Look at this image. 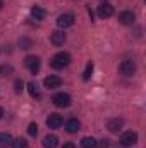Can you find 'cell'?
Returning a JSON list of instances; mask_svg holds the SVG:
<instances>
[{
    "label": "cell",
    "instance_id": "cell-1",
    "mask_svg": "<svg viewBox=\"0 0 146 148\" xmlns=\"http://www.w3.org/2000/svg\"><path fill=\"white\" fill-rule=\"evenodd\" d=\"M69 64H71V55H69L67 52H59V53H55L53 59H52V62H50V66H52L53 69H64V67H67Z\"/></svg>",
    "mask_w": 146,
    "mask_h": 148
},
{
    "label": "cell",
    "instance_id": "cell-2",
    "mask_svg": "<svg viewBox=\"0 0 146 148\" xmlns=\"http://www.w3.org/2000/svg\"><path fill=\"white\" fill-rule=\"evenodd\" d=\"M52 102H53L55 107H59V109H65V107L71 105V97H69L67 93H57V95H53Z\"/></svg>",
    "mask_w": 146,
    "mask_h": 148
},
{
    "label": "cell",
    "instance_id": "cell-3",
    "mask_svg": "<svg viewBox=\"0 0 146 148\" xmlns=\"http://www.w3.org/2000/svg\"><path fill=\"white\" fill-rule=\"evenodd\" d=\"M119 73L122 74V76H132V74L136 73V64H134V60H122L120 62V66H119Z\"/></svg>",
    "mask_w": 146,
    "mask_h": 148
},
{
    "label": "cell",
    "instance_id": "cell-4",
    "mask_svg": "<svg viewBox=\"0 0 146 148\" xmlns=\"http://www.w3.org/2000/svg\"><path fill=\"white\" fill-rule=\"evenodd\" d=\"M136 143H138V133H134V131H127L120 136V145L122 147H132Z\"/></svg>",
    "mask_w": 146,
    "mask_h": 148
},
{
    "label": "cell",
    "instance_id": "cell-5",
    "mask_svg": "<svg viewBox=\"0 0 146 148\" xmlns=\"http://www.w3.org/2000/svg\"><path fill=\"white\" fill-rule=\"evenodd\" d=\"M74 14H60L59 17H57V24H59V28H62V29H65V28H69V26H72L74 24Z\"/></svg>",
    "mask_w": 146,
    "mask_h": 148
},
{
    "label": "cell",
    "instance_id": "cell-6",
    "mask_svg": "<svg viewBox=\"0 0 146 148\" xmlns=\"http://www.w3.org/2000/svg\"><path fill=\"white\" fill-rule=\"evenodd\" d=\"M64 124V119H62V115H59V114H50L48 117H46V126L50 127V129H57V127H60Z\"/></svg>",
    "mask_w": 146,
    "mask_h": 148
},
{
    "label": "cell",
    "instance_id": "cell-7",
    "mask_svg": "<svg viewBox=\"0 0 146 148\" xmlns=\"http://www.w3.org/2000/svg\"><path fill=\"white\" fill-rule=\"evenodd\" d=\"M24 64H26V67H28V69H29L33 74H36L38 71H40V66H41L40 59H38V57H35V55H29V57H26Z\"/></svg>",
    "mask_w": 146,
    "mask_h": 148
},
{
    "label": "cell",
    "instance_id": "cell-8",
    "mask_svg": "<svg viewBox=\"0 0 146 148\" xmlns=\"http://www.w3.org/2000/svg\"><path fill=\"white\" fill-rule=\"evenodd\" d=\"M43 84H45V88L53 90V88H59V86L62 84V79H60L59 76H48V77H45Z\"/></svg>",
    "mask_w": 146,
    "mask_h": 148
},
{
    "label": "cell",
    "instance_id": "cell-9",
    "mask_svg": "<svg viewBox=\"0 0 146 148\" xmlns=\"http://www.w3.org/2000/svg\"><path fill=\"white\" fill-rule=\"evenodd\" d=\"M98 16L102 17V19H105V17H112L113 16V7L110 5V3H102V5H98Z\"/></svg>",
    "mask_w": 146,
    "mask_h": 148
},
{
    "label": "cell",
    "instance_id": "cell-10",
    "mask_svg": "<svg viewBox=\"0 0 146 148\" xmlns=\"http://www.w3.org/2000/svg\"><path fill=\"white\" fill-rule=\"evenodd\" d=\"M50 41H52V45H55V47L64 45V43H65V33H64V31H53L52 36H50Z\"/></svg>",
    "mask_w": 146,
    "mask_h": 148
},
{
    "label": "cell",
    "instance_id": "cell-11",
    "mask_svg": "<svg viewBox=\"0 0 146 148\" xmlns=\"http://www.w3.org/2000/svg\"><path fill=\"white\" fill-rule=\"evenodd\" d=\"M134 19H136V16H134V12H131V10H124V12L119 14V21H120L122 24H132Z\"/></svg>",
    "mask_w": 146,
    "mask_h": 148
},
{
    "label": "cell",
    "instance_id": "cell-12",
    "mask_svg": "<svg viewBox=\"0 0 146 148\" xmlns=\"http://www.w3.org/2000/svg\"><path fill=\"white\" fill-rule=\"evenodd\" d=\"M122 126H124V121L122 119H112V121H108V124H107V129H108L110 133H119L122 129Z\"/></svg>",
    "mask_w": 146,
    "mask_h": 148
},
{
    "label": "cell",
    "instance_id": "cell-13",
    "mask_svg": "<svg viewBox=\"0 0 146 148\" xmlns=\"http://www.w3.org/2000/svg\"><path fill=\"white\" fill-rule=\"evenodd\" d=\"M79 129H81V122H79L77 119H69V121L65 122V131H67V133L72 134V133H77Z\"/></svg>",
    "mask_w": 146,
    "mask_h": 148
},
{
    "label": "cell",
    "instance_id": "cell-14",
    "mask_svg": "<svg viewBox=\"0 0 146 148\" xmlns=\"http://www.w3.org/2000/svg\"><path fill=\"white\" fill-rule=\"evenodd\" d=\"M57 145H59V138L55 134H46L43 138V147L45 148H55Z\"/></svg>",
    "mask_w": 146,
    "mask_h": 148
},
{
    "label": "cell",
    "instance_id": "cell-15",
    "mask_svg": "<svg viewBox=\"0 0 146 148\" xmlns=\"http://www.w3.org/2000/svg\"><path fill=\"white\" fill-rule=\"evenodd\" d=\"M31 16H33V19H36V21H43L45 16H46V12H45V9H41L40 5H33V7H31Z\"/></svg>",
    "mask_w": 146,
    "mask_h": 148
},
{
    "label": "cell",
    "instance_id": "cell-16",
    "mask_svg": "<svg viewBox=\"0 0 146 148\" xmlns=\"http://www.w3.org/2000/svg\"><path fill=\"white\" fill-rule=\"evenodd\" d=\"M81 147H83V148H96V140H95V138L86 136V138H83V140H81Z\"/></svg>",
    "mask_w": 146,
    "mask_h": 148
},
{
    "label": "cell",
    "instance_id": "cell-17",
    "mask_svg": "<svg viewBox=\"0 0 146 148\" xmlns=\"http://www.w3.org/2000/svg\"><path fill=\"white\" fill-rule=\"evenodd\" d=\"M10 143H12V136L9 133H0V147L5 148V147H9Z\"/></svg>",
    "mask_w": 146,
    "mask_h": 148
},
{
    "label": "cell",
    "instance_id": "cell-18",
    "mask_svg": "<svg viewBox=\"0 0 146 148\" xmlns=\"http://www.w3.org/2000/svg\"><path fill=\"white\" fill-rule=\"evenodd\" d=\"M28 91H29V95L33 97V98H40V91H38V84L35 81H31L29 84H28Z\"/></svg>",
    "mask_w": 146,
    "mask_h": 148
},
{
    "label": "cell",
    "instance_id": "cell-19",
    "mask_svg": "<svg viewBox=\"0 0 146 148\" xmlns=\"http://www.w3.org/2000/svg\"><path fill=\"white\" fill-rule=\"evenodd\" d=\"M10 147H12V148H28V141H26V140H23V138H19V140L12 141V143H10Z\"/></svg>",
    "mask_w": 146,
    "mask_h": 148
},
{
    "label": "cell",
    "instance_id": "cell-20",
    "mask_svg": "<svg viewBox=\"0 0 146 148\" xmlns=\"http://www.w3.org/2000/svg\"><path fill=\"white\" fill-rule=\"evenodd\" d=\"M91 73H93V62H88V66H86V69H84V73H83V79L88 81V79L91 77Z\"/></svg>",
    "mask_w": 146,
    "mask_h": 148
},
{
    "label": "cell",
    "instance_id": "cell-21",
    "mask_svg": "<svg viewBox=\"0 0 146 148\" xmlns=\"http://www.w3.org/2000/svg\"><path fill=\"white\" fill-rule=\"evenodd\" d=\"M28 133H29V136H36L38 134V126L35 122H31V124L28 126Z\"/></svg>",
    "mask_w": 146,
    "mask_h": 148
},
{
    "label": "cell",
    "instance_id": "cell-22",
    "mask_svg": "<svg viewBox=\"0 0 146 148\" xmlns=\"http://www.w3.org/2000/svg\"><path fill=\"white\" fill-rule=\"evenodd\" d=\"M9 73H12V67H10L9 64H3V66H0V76H7Z\"/></svg>",
    "mask_w": 146,
    "mask_h": 148
},
{
    "label": "cell",
    "instance_id": "cell-23",
    "mask_svg": "<svg viewBox=\"0 0 146 148\" xmlns=\"http://www.w3.org/2000/svg\"><path fill=\"white\" fill-rule=\"evenodd\" d=\"M19 43H21V48H31V47H33V41H31L29 38H23Z\"/></svg>",
    "mask_w": 146,
    "mask_h": 148
},
{
    "label": "cell",
    "instance_id": "cell-24",
    "mask_svg": "<svg viewBox=\"0 0 146 148\" xmlns=\"http://www.w3.org/2000/svg\"><path fill=\"white\" fill-rule=\"evenodd\" d=\"M14 86H16V93H21V91H23V88H24V84H23V81H21V79H17Z\"/></svg>",
    "mask_w": 146,
    "mask_h": 148
},
{
    "label": "cell",
    "instance_id": "cell-25",
    "mask_svg": "<svg viewBox=\"0 0 146 148\" xmlns=\"http://www.w3.org/2000/svg\"><path fill=\"white\" fill-rule=\"evenodd\" d=\"M96 147H98V148H108L110 147V141H108V140H102V141H100V145H96Z\"/></svg>",
    "mask_w": 146,
    "mask_h": 148
},
{
    "label": "cell",
    "instance_id": "cell-26",
    "mask_svg": "<svg viewBox=\"0 0 146 148\" xmlns=\"http://www.w3.org/2000/svg\"><path fill=\"white\" fill-rule=\"evenodd\" d=\"M62 148H76V145H74L72 141H69V143H65V145H64Z\"/></svg>",
    "mask_w": 146,
    "mask_h": 148
},
{
    "label": "cell",
    "instance_id": "cell-27",
    "mask_svg": "<svg viewBox=\"0 0 146 148\" xmlns=\"http://www.w3.org/2000/svg\"><path fill=\"white\" fill-rule=\"evenodd\" d=\"M2 117H3V109L0 107V119H2Z\"/></svg>",
    "mask_w": 146,
    "mask_h": 148
},
{
    "label": "cell",
    "instance_id": "cell-28",
    "mask_svg": "<svg viewBox=\"0 0 146 148\" xmlns=\"http://www.w3.org/2000/svg\"><path fill=\"white\" fill-rule=\"evenodd\" d=\"M2 7H3V2H2V0H0V9H2Z\"/></svg>",
    "mask_w": 146,
    "mask_h": 148
}]
</instances>
